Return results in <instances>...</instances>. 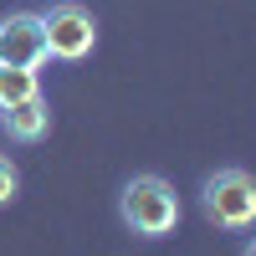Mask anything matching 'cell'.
<instances>
[{"mask_svg":"<svg viewBox=\"0 0 256 256\" xmlns=\"http://www.w3.org/2000/svg\"><path fill=\"white\" fill-rule=\"evenodd\" d=\"M118 220L138 241H169L184 220V205L164 174H134L118 190Z\"/></svg>","mask_w":256,"mask_h":256,"instance_id":"6da1fadb","label":"cell"},{"mask_svg":"<svg viewBox=\"0 0 256 256\" xmlns=\"http://www.w3.org/2000/svg\"><path fill=\"white\" fill-rule=\"evenodd\" d=\"M200 216L216 230H251L256 226V180L236 164L205 174L200 180Z\"/></svg>","mask_w":256,"mask_h":256,"instance_id":"7a4b0ae2","label":"cell"},{"mask_svg":"<svg viewBox=\"0 0 256 256\" xmlns=\"http://www.w3.org/2000/svg\"><path fill=\"white\" fill-rule=\"evenodd\" d=\"M41 16V36H46V56L56 62H88L98 52V16L82 0H52Z\"/></svg>","mask_w":256,"mask_h":256,"instance_id":"3957f363","label":"cell"},{"mask_svg":"<svg viewBox=\"0 0 256 256\" xmlns=\"http://www.w3.org/2000/svg\"><path fill=\"white\" fill-rule=\"evenodd\" d=\"M0 62H10V67H31V72H41V67L52 62L36 10H10V16H0Z\"/></svg>","mask_w":256,"mask_h":256,"instance_id":"277c9868","label":"cell"},{"mask_svg":"<svg viewBox=\"0 0 256 256\" xmlns=\"http://www.w3.org/2000/svg\"><path fill=\"white\" fill-rule=\"evenodd\" d=\"M0 134H6L10 144H41L52 134V102H46V92H36L26 102H16V108H6V113H0Z\"/></svg>","mask_w":256,"mask_h":256,"instance_id":"5b68a950","label":"cell"},{"mask_svg":"<svg viewBox=\"0 0 256 256\" xmlns=\"http://www.w3.org/2000/svg\"><path fill=\"white\" fill-rule=\"evenodd\" d=\"M36 92H41V72L0 62V113L16 108V102H26V98H36Z\"/></svg>","mask_w":256,"mask_h":256,"instance_id":"8992f818","label":"cell"},{"mask_svg":"<svg viewBox=\"0 0 256 256\" xmlns=\"http://www.w3.org/2000/svg\"><path fill=\"white\" fill-rule=\"evenodd\" d=\"M16 195H20V169H16L10 154H0V210L16 205Z\"/></svg>","mask_w":256,"mask_h":256,"instance_id":"52a82bcc","label":"cell"},{"mask_svg":"<svg viewBox=\"0 0 256 256\" xmlns=\"http://www.w3.org/2000/svg\"><path fill=\"white\" fill-rule=\"evenodd\" d=\"M241 256H256V251H251V246H246V251H241Z\"/></svg>","mask_w":256,"mask_h":256,"instance_id":"ba28073f","label":"cell"}]
</instances>
